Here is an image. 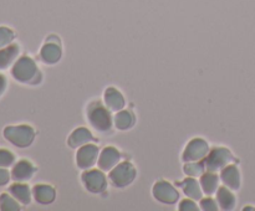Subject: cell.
<instances>
[{
	"label": "cell",
	"mask_w": 255,
	"mask_h": 211,
	"mask_svg": "<svg viewBox=\"0 0 255 211\" xmlns=\"http://www.w3.org/2000/svg\"><path fill=\"white\" fill-rule=\"evenodd\" d=\"M11 74L16 81L22 83H37L41 79V73L36 64L29 56H22L16 60L11 69Z\"/></svg>",
	"instance_id": "6da1fadb"
},
{
	"label": "cell",
	"mask_w": 255,
	"mask_h": 211,
	"mask_svg": "<svg viewBox=\"0 0 255 211\" xmlns=\"http://www.w3.org/2000/svg\"><path fill=\"white\" fill-rule=\"evenodd\" d=\"M87 119L96 131L109 132L112 127V117L110 109L100 101H95L87 107Z\"/></svg>",
	"instance_id": "7a4b0ae2"
},
{
	"label": "cell",
	"mask_w": 255,
	"mask_h": 211,
	"mask_svg": "<svg viewBox=\"0 0 255 211\" xmlns=\"http://www.w3.org/2000/svg\"><path fill=\"white\" fill-rule=\"evenodd\" d=\"M4 137L7 141L17 148H26L34 141L35 132L27 124L9 126L4 129Z\"/></svg>",
	"instance_id": "3957f363"
},
{
	"label": "cell",
	"mask_w": 255,
	"mask_h": 211,
	"mask_svg": "<svg viewBox=\"0 0 255 211\" xmlns=\"http://www.w3.org/2000/svg\"><path fill=\"white\" fill-rule=\"evenodd\" d=\"M110 181L116 188H125L129 185L136 178V169L131 163H120L110 170Z\"/></svg>",
	"instance_id": "277c9868"
},
{
	"label": "cell",
	"mask_w": 255,
	"mask_h": 211,
	"mask_svg": "<svg viewBox=\"0 0 255 211\" xmlns=\"http://www.w3.org/2000/svg\"><path fill=\"white\" fill-rule=\"evenodd\" d=\"M233 155H232L231 150L227 148H214L207 154L206 160H204V166L208 171H217L219 169H223L231 161L233 160Z\"/></svg>",
	"instance_id": "5b68a950"
},
{
	"label": "cell",
	"mask_w": 255,
	"mask_h": 211,
	"mask_svg": "<svg viewBox=\"0 0 255 211\" xmlns=\"http://www.w3.org/2000/svg\"><path fill=\"white\" fill-rule=\"evenodd\" d=\"M82 183L90 193L100 194L106 190L107 179L105 174L102 173V170L91 169V170H87L82 174Z\"/></svg>",
	"instance_id": "8992f818"
},
{
	"label": "cell",
	"mask_w": 255,
	"mask_h": 211,
	"mask_svg": "<svg viewBox=\"0 0 255 211\" xmlns=\"http://www.w3.org/2000/svg\"><path fill=\"white\" fill-rule=\"evenodd\" d=\"M208 153V143L204 139L194 138L187 144L186 149L183 151V155H182V159H183L184 163H188V161H198L201 159L206 158Z\"/></svg>",
	"instance_id": "52a82bcc"
},
{
	"label": "cell",
	"mask_w": 255,
	"mask_h": 211,
	"mask_svg": "<svg viewBox=\"0 0 255 211\" xmlns=\"http://www.w3.org/2000/svg\"><path fill=\"white\" fill-rule=\"evenodd\" d=\"M152 194H153L154 199L162 204H167V205H172L176 204L179 199V193L176 190L172 184L167 183V181H158L154 184L153 189H152Z\"/></svg>",
	"instance_id": "ba28073f"
},
{
	"label": "cell",
	"mask_w": 255,
	"mask_h": 211,
	"mask_svg": "<svg viewBox=\"0 0 255 211\" xmlns=\"http://www.w3.org/2000/svg\"><path fill=\"white\" fill-rule=\"evenodd\" d=\"M97 159H99V146L91 143L80 146L76 153L77 166L81 169L91 168Z\"/></svg>",
	"instance_id": "9c48e42d"
},
{
	"label": "cell",
	"mask_w": 255,
	"mask_h": 211,
	"mask_svg": "<svg viewBox=\"0 0 255 211\" xmlns=\"http://www.w3.org/2000/svg\"><path fill=\"white\" fill-rule=\"evenodd\" d=\"M120 158H121V154L116 148L106 146L105 149H102L101 154L97 159V164L102 171H110L119 164Z\"/></svg>",
	"instance_id": "30bf717a"
},
{
	"label": "cell",
	"mask_w": 255,
	"mask_h": 211,
	"mask_svg": "<svg viewBox=\"0 0 255 211\" xmlns=\"http://www.w3.org/2000/svg\"><path fill=\"white\" fill-rule=\"evenodd\" d=\"M221 180L223 181L227 188L232 190H238L241 188V173L239 169L234 164H228L222 169Z\"/></svg>",
	"instance_id": "8fae6325"
},
{
	"label": "cell",
	"mask_w": 255,
	"mask_h": 211,
	"mask_svg": "<svg viewBox=\"0 0 255 211\" xmlns=\"http://www.w3.org/2000/svg\"><path fill=\"white\" fill-rule=\"evenodd\" d=\"M36 168L27 160H20L11 170V178L15 181H27L34 176Z\"/></svg>",
	"instance_id": "7c38bea8"
},
{
	"label": "cell",
	"mask_w": 255,
	"mask_h": 211,
	"mask_svg": "<svg viewBox=\"0 0 255 211\" xmlns=\"http://www.w3.org/2000/svg\"><path fill=\"white\" fill-rule=\"evenodd\" d=\"M32 196H34V199L39 204L47 205V204H51L55 200V198H56V191H55V189L51 185H47V184H37L32 189Z\"/></svg>",
	"instance_id": "4fadbf2b"
},
{
	"label": "cell",
	"mask_w": 255,
	"mask_h": 211,
	"mask_svg": "<svg viewBox=\"0 0 255 211\" xmlns=\"http://www.w3.org/2000/svg\"><path fill=\"white\" fill-rule=\"evenodd\" d=\"M40 57L45 64H56L61 59V47H60L59 42H51L50 40H47V42L40 51Z\"/></svg>",
	"instance_id": "5bb4252c"
},
{
	"label": "cell",
	"mask_w": 255,
	"mask_h": 211,
	"mask_svg": "<svg viewBox=\"0 0 255 211\" xmlns=\"http://www.w3.org/2000/svg\"><path fill=\"white\" fill-rule=\"evenodd\" d=\"M105 103L110 111L119 112L125 107V98L120 91H117L114 87H109L105 91Z\"/></svg>",
	"instance_id": "9a60e30c"
},
{
	"label": "cell",
	"mask_w": 255,
	"mask_h": 211,
	"mask_svg": "<svg viewBox=\"0 0 255 211\" xmlns=\"http://www.w3.org/2000/svg\"><path fill=\"white\" fill-rule=\"evenodd\" d=\"M94 141L92 133L86 128H77L71 133V136L67 139V144L71 148H80V146L85 145V144L90 143Z\"/></svg>",
	"instance_id": "2e32d148"
},
{
	"label": "cell",
	"mask_w": 255,
	"mask_h": 211,
	"mask_svg": "<svg viewBox=\"0 0 255 211\" xmlns=\"http://www.w3.org/2000/svg\"><path fill=\"white\" fill-rule=\"evenodd\" d=\"M9 193L19 201L22 205H29L30 201H31V190H30L29 185L22 183H15L12 185H10Z\"/></svg>",
	"instance_id": "e0dca14e"
},
{
	"label": "cell",
	"mask_w": 255,
	"mask_h": 211,
	"mask_svg": "<svg viewBox=\"0 0 255 211\" xmlns=\"http://www.w3.org/2000/svg\"><path fill=\"white\" fill-rule=\"evenodd\" d=\"M217 201L223 210H233L236 208V196L227 186H221L217 190Z\"/></svg>",
	"instance_id": "ac0fdd59"
},
{
	"label": "cell",
	"mask_w": 255,
	"mask_h": 211,
	"mask_svg": "<svg viewBox=\"0 0 255 211\" xmlns=\"http://www.w3.org/2000/svg\"><path fill=\"white\" fill-rule=\"evenodd\" d=\"M19 46L16 44H10L0 49V70H5L15 61L19 55Z\"/></svg>",
	"instance_id": "d6986e66"
},
{
	"label": "cell",
	"mask_w": 255,
	"mask_h": 211,
	"mask_svg": "<svg viewBox=\"0 0 255 211\" xmlns=\"http://www.w3.org/2000/svg\"><path fill=\"white\" fill-rule=\"evenodd\" d=\"M182 189H183L184 194L188 196L189 199H193V200H201L202 199V186L196 179L193 178H187L184 179L182 183L178 184Z\"/></svg>",
	"instance_id": "ffe728a7"
},
{
	"label": "cell",
	"mask_w": 255,
	"mask_h": 211,
	"mask_svg": "<svg viewBox=\"0 0 255 211\" xmlns=\"http://www.w3.org/2000/svg\"><path fill=\"white\" fill-rule=\"evenodd\" d=\"M202 186V190L207 195H212V194L216 193L218 190L219 185V176L217 174H214L213 171H208L206 174H202L201 175V181H199Z\"/></svg>",
	"instance_id": "44dd1931"
},
{
	"label": "cell",
	"mask_w": 255,
	"mask_h": 211,
	"mask_svg": "<svg viewBox=\"0 0 255 211\" xmlns=\"http://www.w3.org/2000/svg\"><path fill=\"white\" fill-rule=\"evenodd\" d=\"M134 124V117L128 111H119L115 116V126L117 129L126 131Z\"/></svg>",
	"instance_id": "7402d4cb"
},
{
	"label": "cell",
	"mask_w": 255,
	"mask_h": 211,
	"mask_svg": "<svg viewBox=\"0 0 255 211\" xmlns=\"http://www.w3.org/2000/svg\"><path fill=\"white\" fill-rule=\"evenodd\" d=\"M0 210L2 211H19L20 205L19 201L11 195V194L2 193L0 195Z\"/></svg>",
	"instance_id": "603a6c76"
},
{
	"label": "cell",
	"mask_w": 255,
	"mask_h": 211,
	"mask_svg": "<svg viewBox=\"0 0 255 211\" xmlns=\"http://www.w3.org/2000/svg\"><path fill=\"white\" fill-rule=\"evenodd\" d=\"M204 169H206V166H204V163H199V161H197V163H193V161H188V163H186V165L183 166L184 173H186L187 175H189V176L202 175V174L204 173Z\"/></svg>",
	"instance_id": "cb8c5ba5"
},
{
	"label": "cell",
	"mask_w": 255,
	"mask_h": 211,
	"mask_svg": "<svg viewBox=\"0 0 255 211\" xmlns=\"http://www.w3.org/2000/svg\"><path fill=\"white\" fill-rule=\"evenodd\" d=\"M14 39H15V34L12 30H10L9 27L0 26V49H2V47L11 44V41Z\"/></svg>",
	"instance_id": "d4e9b609"
},
{
	"label": "cell",
	"mask_w": 255,
	"mask_h": 211,
	"mask_svg": "<svg viewBox=\"0 0 255 211\" xmlns=\"http://www.w3.org/2000/svg\"><path fill=\"white\" fill-rule=\"evenodd\" d=\"M15 161L14 154L7 149H0V168H7Z\"/></svg>",
	"instance_id": "484cf974"
},
{
	"label": "cell",
	"mask_w": 255,
	"mask_h": 211,
	"mask_svg": "<svg viewBox=\"0 0 255 211\" xmlns=\"http://www.w3.org/2000/svg\"><path fill=\"white\" fill-rule=\"evenodd\" d=\"M201 208L206 211H217L218 210V205H217V203L212 198L201 199Z\"/></svg>",
	"instance_id": "4316f807"
},
{
	"label": "cell",
	"mask_w": 255,
	"mask_h": 211,
	"mask_svg": "<svg viewBox=\"0 0 255 211\" xmlns=\"http://www.w3.org/2000/svg\"><path fill=\"white\" fill-rule=\"evenodd\" d=\"M179 210L181 211H197L198 206L193 201V199H186V200L181 201L179 204Z\"/></svg>",
	"instance_id": "83f0119b"
},
{
	"label": "cell",
	"mask_w": 255,
	"mask_h": 211,
	"mask_svg": "<svg viewBox=\"0 0 255 211\" xmlns=\"http://www.w3.org/2000/svg\"><path fill=\"white\" fill-rule=\"evenodd\" d=\"M10 175H11V174H10L6 169L0 168V186H4L9 183Z\"/></svg>",
	"instance_id": "f1b7e54d"
},
{
	"label": "cell",
	"mask_w": 255,
	"mask_h": 211,
	"mask_svg": "<svg viewBox=\"0 0 255 211\" xmlns=\"http://www.w3.org/2000/svg\"><path fill=\"white\" fill-rule=\"evenodd\" d=\"M6 89V78L2 74H0V96L5 92Z\"/></svg>",
	"instance_id": "f546056e"
}]
</instances>
